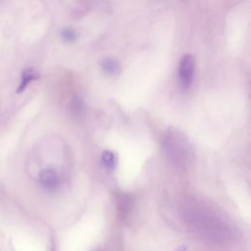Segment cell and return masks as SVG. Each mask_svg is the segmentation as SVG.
<instances>
[{
    "mask_svg": "<svg viewBox=\"0 0 251 251\" xmlns=\"http://www.w3.org/2000/svg\"><path fill=\"white\" fill-rule=\"evenodd\" d=\"M195 72V59L191 54H185L181 57L178 69H177V75L180 85L186 89L189 88L192 84L193 77Z\"/></svg>",
    "mask_w": 251,
    "mask_h": 251,
    "instance_id": "obj_1",
    "label": "cell"
},
{
    "mask_svg": "<svg viewBox=\"0 0 251 251\" xmlns=\"http://www.w3.org/2000/svg\"><path fill=\"white\" fill-rule=\"evenodd\" d=\"M39 182L46 189H55L59 184V177L55 171L45 169L39 174Z\"/></svg>",
    "mask_w": 251,
    "mask_h": 251,
    "instance_id": "obj_2",
    "label": "cell"
},
{
    "mask_svg": "<svg viewBox=\"0 0 251 251\" xmlns=\"http://www.w3.org/2000/svg\"><path fill=\"white\" fill-rule=\"evenodd\" d=\"M38 78H39V75H38V73L34 69H32V68H25V69H24L23 72H22L21 80H20V83H19V85L17 87L16 92L18 94L22 93L29 85L30 82H32L34 80H37Z\"/></svg>",
    "mask_w": 251,
    "mask_h": 251,
    "instance_id": "obj_3",
    "label": "cell"
},
{
    "mask_svg": "<svg viewBox=\"0 0 251 251\" xmlns=\"http://www.w3.org/2000/svg\"><path fill=\"white\" fill-rule=\"evenodd\" d=\"M100 66H101L102 70H103L106 74H108V75H118L119 72H120V70H121L119 63H118L116 60L112 59V58L103 59V60L101 61V63H100Z\"/></svg>",
    "mask_w": 251,
    "mask_h": 251,
    "instance_id": "obj_4",
    "label": "cell"
},
{
    "mask_svg": "<svg viewBox=\"0 0 251 251\" xmlns=\"http://www.w3.org/2000/svg\"><path fill=\"white\" fill-rule=\"evenodd\" d=\"M101 160L104 164V166L109 169V170H112L115 168L116 166V159H115V155L113 152L111 151H104L101 155Z\"/></svg>",
    "mask_w": 251,
    "mask_h": 251,
    "instance_id": "obj_5",
    "label": "cell"
},
{
    "mask_svg": "<svg viewBox=\"0 0 251 251\" xmlns=\"http://www.w3.org/2000/svg\"><path fill=\"white\" fill-rule=\"evenodd\" d=\"M61 35H62V38L65 41H68V42L74 41L76 38V33L72 28H65V29H63Z\"/></svg>",
    "mask_w": 251,
    "mask_h": 251,
    "instance_id": "obj_6",
    "label": "cell"
}]
</instances>
